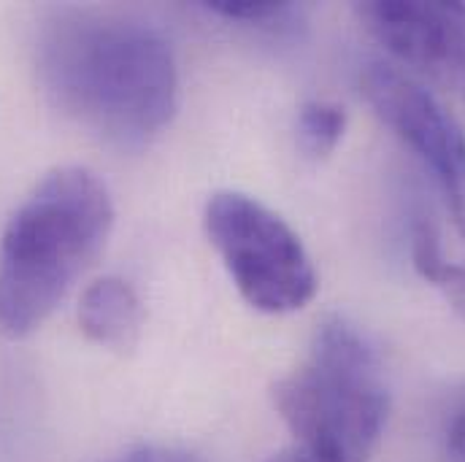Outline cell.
<instances>
[{
    "label": "cell",
    "mask_w": 465,
    "mask_h": 462,
    "mask_svg": "<svg viewBox=\"0 0 465 462\" xmlns=\"http://www.w3.org/2000/svg\"><path fill=\"white\" fill-rule=\"evenodd\" d=\"M298 146L312 160H325L336 152L347 133V112L333 101H309L298 112Z\"/></svg>",
    "instance_id": "cell-9"
},
{
    "label": "cell",
    "mask_w": 465,
    "mask_h": 462,
    "mask_svg": "<svg viewBox=\"0 0 465 462\" xmlns=\"http://www.w3.org/2000/svg\"><path fill=\"white\" fill-rule=\"evenodd\" d=\"M35 65L57 109L122 149L146 146L179 109L173 49L133 16L60 11L41 27Z\"/></svg>",
    "instance_id": "cell-1"
},
{
    "label": "cell",
    "mask_w": 465,
    "mask_h": 462,
    "mask_svg": "<svg viewBox=\"0 0 465 462\" xmlns=\"http://www.w3.org/2000/svg\"><path fill=\"white\" fill-rule=\"evenodd\" d=\"M82 333L98 347L130 351L143 330V303L135 287L119 276H104L90 284L79 303Z\"/></svg>",
    "instance_id": "cell-7"
},
{
    "label": "cell",
    "mask_w": 465,
    "mask_h": 462,
    "mask_svg": "<svg viewBox=\"0 0 465 462\" xmlns=\"http://www.w3.org/2000/svg\"><path fill=\"white\" fill-rule=\"evenodd\" d=\"M112 225V195L93 171L46 173L0 235V330L33 333L104 249Z\"/></svg>",
    "instance_id": "cell-2"
},
{
    "label": "cell",
    "mask_w": 465,
    "mask_h": 462,
    "mask_svg": "<svg viewBox=\"0 0 465 462\" xmlns=\"http://www.w3.org/2000/svg\"><path fill=\"white\" fill-rule=\"evenodd\" d=\"M360 84L379 119L425 162L465 238V133L458 119L422 82L390 63H368Z\"/></svg>",
    "instance_id": "cell-5"
},
{
    "label": "cell",
    "mask_w": 465,
    "mask_h": 462,
    "mask_svg": "<svg viewBox=\"0 0 465 462\" xmlns=\"http://www.w3.org/2000/svg\"><path fill=\"white\" fill-rule=\"evenodd\" d=\"M109 462H203L198 455L176 447H138Z\"/></svg>",
    "instance_id": "cell-11"
},
{
    "label": "cell",
    "mask_w": 465,
    "mask_h": 462,
    "mask_svg": "<svg viewBox=\"0 0 465 462\" xmlns=\"http://www.w3.org/2000/svg\"><path fill=\"white\" fill-rule=\"evenodd\" d=\"M411 260L417 273L433 281L447 295L452 309L465 317V265H452L444 260L436 225L420 222L411 228Z\"/></svg>",
    "instance_id": "cell-8"
},
{
    "label": "cell",
    "mask_w": 465,
    "mask_h": 462,
    "mask_svg": "<svg viewBox=\"0 0 465 462\" xmlns=\"http://www.w3.org/2000/svg\"><path fill=\"white\" fill-rule=\"evenodd\" d=\"M203 8L214 16L268 30H282L290 22L301 19V5L279 0H206Z\"/></svg>",
    "instance_id": "cell-10"
},
{
    "label": "cell",
    "mask_w": 465,
    "mask_h": 462,
    "mask_svg": "<svg viewBox=\"0 0 465 462\" xmlns=\"http://www.w3.org/2000/svg\"><path fill=\"white\" fill-rule=\"evenodd\" d=\"M206 232L241 298L262 314L303 309L317 292V270L301 241L276 211L243 192H214Z\"/></svg>",
    "instance_id": "cell-4"
},
{
    "label": "cell",
    "mask_w": 465,
    "mask_h": 462,
    "mask_svg": "<svg viewBox=\"0 0 465 462\" xmlns=\"http://www.w3.org/2000/svg\"><path fill=\"white\" fill-rule=\"evenodd\" d=\"M295 449L320 462H371L387 428L390 392L376 349L344 319L320 325L306 359L273 384Z\"/></svg>",
    "instance_id": "cell-3"
},
{
    "label": "cell",
    "mask_w": 465,
    "mask_h": 462,
    "mask_svg": "<svg viewBox=\"0 0 465 462\" xmlns=\"http://www.w3.org/2000/svg\"><path fill=\"white\" fill-rule=\"evenodd\" d=\"M368 33L422 76L465 87V3L371 0L357 5Z\"/></svg>",
    "instance_id": "cell-6"
},
{
    "label": "cell",
    "mask_w": 465,
    "mask_h": 462,
    "mask_svg": "<svg viewBox=\"0 0 465 462\" xmlns=\"http://www.w3.org/2000/svg\"><path fill=\"white\" fill-rule=\"evenodd\" d=\"M447 460L465 462V406L450 422V430H447Z\"/></svg>",
    "instance_id": "cell-12"
}]
</instances>
